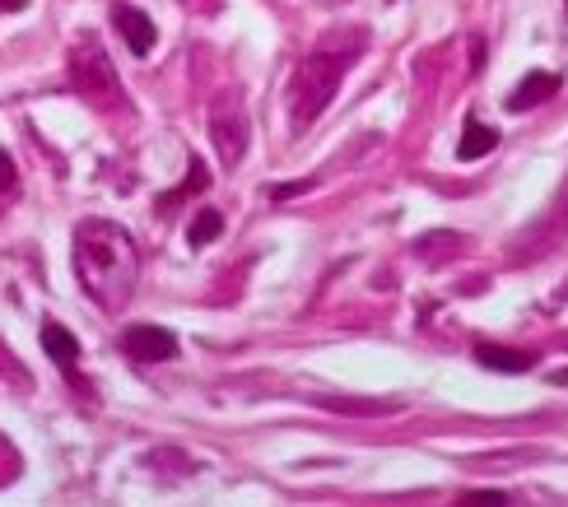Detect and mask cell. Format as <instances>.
<instances>
[{
    "label": "cell",
    "mask_w": 568,
    "mask_h": 507,
    "mask_svg": "<svg viewBox=\"0 0 568 507\" xmlns=\"http://www.w3.org/2000/svg\"><path fill=\"white\" fill-rule=\"evenodd\" d=\"M75 275L89 303H99L103 312H122L140 275V252L131 233L112 220H84L75 229Z\"/></svg>",
    "instance_id": "6da1fadb"
},
{
    "label": "cell",
    "mask_w": 568,
    "mask_h": 507,
    "mask_svg": "<svg viewBox=\"0 0 568 507\" xmlns=\"http://www.w3.org/2000/svg\"><path fill=\"white\" fill-rule=\"evenodd\" d=\"M359 52H364V33H349L341 47L322 42V47H313V52L298 61L294 84H290V108H294V126L298 131L313 126L317 116L331 108V99H336V89L349 75V65H354V57H359Z\"/></svg>",
    "instance_id": "7a4b0ae2"
},
{
    "label": "cell",
    "mask_w": 568,
    "mask_h": 507,
    "mask_svg": "<svg viewBox=\"0 0 568 507\" xmlns=\"http://www.w3.org/2000/svg\"><path fill=\"white\" fill-rule=\"evenodd\" d=\"M70 84H75V93L99 108V112H122L126 108V93H122V80H116V65L112 57L103 52L99 38H80L75 47H70Z\"/></svg>",
    "instance_id": "3957f363"
},
{
    "label": "cell",
    "mask_w": 568,
    "mask_h": 507,
    "mask_svg": "<svg viewBox=\"0 0 568 507\" xmlns=\"http://www.w3.org/2000/svg\"><path fill=\"white\" fill-rule=\"evenodd\" d=\"M205 122H210V140H215V154L224 168H239L247 144H252V126H247V108H243V93L239 89H220L205 108Z\"/></svg>",
    "instance_id": "277c9868"
},
{
    "label": "cell",
    "mask_w": 568,
    "mask_h": 507,
    "mask_svg": "<svg viewBox=\"0 0 568 507\" xmlns=\"http://www.w3.org/2000/svg\"><path fill=\"white\" fill-rule=\"evenodd\" d=\"M122 349L135 358V364H163V358L178 354V335L163 326H131L122 335Z\"/></svg>",
    "instance_id": "5b68a950"
},
{
    "label": "cell",
    "mask_w": 568,
    "mask_h": 507,
    "mask_svg": "<svg viewBox=\"0 0 568 507\" xmlns=\"http://www.w3.org/2000/svg\"><path fill=\"white\" fill-rule=\"evenodd\" d=\"M42 349H47V358L75 382V392H89V382L80 377V345H75V335H70L65 326H57V322H47L42 326Z\"/></svg>",
    "instance_id": "8992f818"
},
{
    "label": "cell",
    "mask_w": 568,
    "mask_h": 507,
    "mask_svg": "<svg viewBox=\"0 0 568 507\" xmlns=\"http://www.w3.org/2000/svg\"><path fill=\"white\" fill-rule=\"evenodd\" d=\"M112 23H116V33L126 38V47H131L135 57H150V52H154L159 33H154V19H150L145 10L126 6V0H116V6H112Z\"/></svg>",
    "instance_id": "52a82bcc"
},
{
    "label": "cell",
    "mask_w": 568,
    "mask_h": 507,
    "mask_svg": "<svg viewBox=\"0 0 568 507\" xmlns=\"http://www.w3.org/2000/svg\"><path fill=\"white\" fill-rule=\"evenodd\" d=\"M559 89H564V75H555V70H531V75H523V84L513 89L508 112H531V108H540L546 99H555Z\"/></svg>",
    "instance_id": "ba28073f"
},
{
    "label": "cell",
    "mask_w": 568,
    "mask_h": 507,
    "mask_svg": "<svg viewBox=\"0 0 568 507\" xmlns=\"http://www.w3.org/2000/svg\"><path fill=\"white\" fill-rule=\"evenodd\" d=\"M476 358L494 373H527L536 368V354L531 349H504V345H476Z\"/></svg>",
    "instance_id": "9c48e42d"
},
{
    "label": "cell",
    "mask_w": 568,
    "mask_h": 507,
    "mask_svg": "<svg viewBox=\"0 0 568 507\" xmlns=\"http://www.w3.org/2000/svg\"><path fill=\"white\" fill-rule=\"evenodd\" d=\"M494 144H499V131L494 126H485V122H466V131H462V140H457V159H485V154H494Z\"/></svg>",
    "instance_id": "30bf717a"
},
{
    "label": "cell",
    "mask_w": 568,
    "mask_h": 507,
    "mask_svg": "<svg viewBox=\"0 0 568 507\" xmlns=\"http://www.w3.org/2000/svg\"><path fill=\"white\" fill-rule=\"evenodd\" d=\"M220 233H224V214H220L215 205H205L196 220H192V229H186V243H192V247H205V243H215Z\"/></svg>",
    "instance_id": "8fae6325"
},
{
    "label": "cell",
    "mask_w": 568,
    "mask_h": 507,
    "mask_svg": "<svg viewBox=\"0 0 568 507\" xmlns=\"http://www.w3.org/2000/svg\"><path fill=\"white\" fill-rule=\"evenodd\" d=\"M19 470H23L19 452L10 447V438H0V485H14V479H19Z\"/></svg>",
    "instance_id": "7c38bea8"
},
{
    "label": "cell",
    "mask_w": 568,
    "mask_h": 507,
    "mask_svg": "<svg viewBox=\"0 0 568 507\" xmlns=\"http://www.w3.org/2000/svg\"><path fill=\"white\" fill-rule=\"evenodd\" d=\"M10 186H14V159L0 150V191H10Z\"/></svg>",
    "instance_id": "4fadbf2b"
},
{
    "label": "cell",
    "mask_w": 568,
    "mask_h": 507,
    "mask_svg": "<svg viewBox=\"0 0 568 507\" xmlns=\"http://www.w3.org/2000/svg\"><path fill=\"white\" fill-rule=\"evenodd\" d=\"M298 191H307V182H294V186H275L271 196H275V201H290V196H298Z\"/></svg>",
    "instance_id": "5bb4252c"
},
{
    "label": "cell",
    "mask_w": 568,
    "mask_h": 507,
    "mask_svg": "<svg viewBox=\"0 0 568 507\" xmlns=\"http://www.w3.org/2000/svg\"><path fill=\"white\" fill-rule=\"evenodd\" d=\"M485 65V42L476 38V42H470V70H480Z\"/></svg>",
    "instance_id": "9a60e30c"
},
{
    "label": "cell",
    "mask_w": 568,
    "mask_h": 507,
    "mask_svg": "<svg viewBox=\"0 0 568 507\" xmlns=\"http://www.w3.org/2000/svg\"><path fill=\"white\" fill-rule=\"evenodd\" d=\"M0 6H6V10H19V6H23V0H0Z\"/></svg>",
    "instance_id": "2e32d148"
},
{
    "label": "cell",
    "mask_w": 568,
    "mask_h": 507,
    "mask_svg": "<svg viewBox=\"0 0 568 507\" xmlns=\"http://www.w3.org/2000/svg\"><path fill=\"white\" fill-rule=\"evenodd\" d=\"M555 382H564V386H568V368H559V373H555Z\"/></svg>",
    "instance_id": "e0dca14e"
},
{
    "label": "cell",
    "mask_w": 568,
    "mask_h": 507,
    "mask_svg": "<svg viewBox=\"0 0 568 507\" xmlns=\"http://www.w3.org/2000/svg\"><path fill=\"white\" fill-rule=\"evenodd\" d=\"M322 6H345V0H322Z\"/></svg>",
    "instance_id": "ac0fdd59"
},
{
    "label": "cell",
    "mask_w": 568,
    "mask_h": 507,
    "mask_svg": "<svg viewBox=\"0 0 568 507\" xmlns=\"http://www.w3.org/2000/svg\"><path fill=\"white\" fill-rule=\"evenodd\" d=\"M564 10H568V0H564Z\"/></svg>",
    "instance_id": "d6986e66"
}]
</instances>
